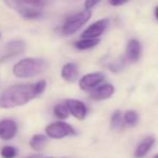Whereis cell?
<instances>
[{"label":"cell","instance_id":"obj_1","mask_svg":"<svg viewBox=\"0 0 158 158\" xmlns=\"http://www.w3.org/2000/svg\"><path fill=\"white\" fill-rule=\"evenodd\" d=\"M45 88V80H40L35 84H15L9 87L0 93V108H13L25 105L41 95Z\"/></svg>","mask_w":158,"mask_h":158},{"label":"cell","instance_id":"obj_2","mask_svg":"<svg viewBox=\"0 0 158 158\" xmlns=\"http://www.w3.org/2000/svg\"><path fill=\"white\" fill-rule=\"evenodd\" d=\"M48 63L39 57H26L19 61L13 67V74L17 78H30L38 76L46 70Z\"/></svg>","mask_w":158,"mask_h":158},{"label":"cell","instance_id":"obj_3","mask_svg":"<svg viewBox=\"0 0 158 158\" xmlns=\"http://www.w3.org/2000/svg\"><path fill=\"white\" fill-rule=\"evenodd\" d=\"M9 7L15 10L19 15L25 20H38L43 16L42 8L45 3L44 2H30V1H6Z\"/></svg>","mask_w":158,"mask_h":158},{"label":"cell","instance_id":"obj_4","mask_svg":"<svg viewBox=\"0 0 158 158\" xmlns=\"http://www.w3.org/2000/svg\"><path fill=\"white\" fill-rule=\"evenodd\" d=\"M90 16H92V11L90 10H83L81 12L77 13V14L71 15L64 23L61 33L64 36H70V35L74 34L84 24H86L89 21Z\"/></svg>","mask_w":158,"mask_h":158},{"label":"cell","instance_id":"obj_5","mask_svg":"<svg viewBox=\"0 0 158 158\" xmlns=\"http://www.w3.org/2000/svg\"><path fill=\"white\" fill-rule=\"evenodd\" d=\"M45 133L48 138L59 140L66 137L74 135L77 132H75V129L71 124L64 121H57L48 124L45 128Z\"/></svg>","mask_w":158,"mask_h":158},{"label":"cell","instance_id":"obj_6","mask_svg":"<svg viewBox=\"0 0 158 158\" xmlns=\"http://www.w3.org/2000/svg\"><path fill=\"white\" fill-rule=\"evenodd\" d=\"M109 26V20L102 19L99 21L93 23L90 26H88L83 33H82V38L83 39H98L104 33L106 27Z\"/></svg>","mask_w":158,"mask_h":158},{"label":"cell","instance_id":"obj_7","mask_svg":"<svg viewBox=\"0 0 158 158\" xmlns=\"http://www.w3.org/2000/svg\"><path fill=\"white\" fill-rule=\"evenodd\" d=\"M104 80V75L102 73H90V74L84 75L81 79H80V88L84 91H92L93 89L97 88L100 86L102 81Z\"/></svg>","mask_w":158,"mask_h":158},{"label":"cell","instance_id":"obj_8","mask_svg":"<svg viewBox=\"0 0 158 158\" xmlns=\"http://www.w3.org/2000/svg\"><path fill=\"white\" fill-rule=\"evenodd\" d=\"M66 106L69 111V114L74 116L77 119L83 120L87 115V107L83 102L79 100L69 99L66 101Z\"/></svg>","mask_w":158,"mask_h":158},{"label":"cell","instance_id":"obj_9","mask_svg":"<svg viewBox=\"0 0 158 158\" xmlns=\"http://www.w3.org/2000/svg\"><path fill=\"white\" fill-rule=\"evenodd\" d=\"M17 124L13 119L0 120V139L4 141L13 139L16 135Z\"/></svg>","mask_w":158,"mask_h":158},{"label":"cell","instance_id":"obj_10","mask_svg":"<svg viewBox=\"0 0 158 158\" xmlns=\"http://www.w3.org/2000/svg\"><path fill=\"white\" fill-rule=\"evenodd\" d=\"M115 89L113 84H100L97 88L93 89L89 93L90 99L96 100V101H101V100H106L111 97L114 93Z\"/></svg>","mask_w":158,"mask_h":158},{"label":"cell","instance_id":"obj_11","mask_svg":"<svg viewBox=\"0 0 158 158\" xmlns=\"http://www.w3.org/2000/svg\"><path fill=\"white\" fill-rule=\"evenodd\" d=\"M155 138L153 135H148L143 140L140 141L135 151V158H143L151 151L153 145L155 144Z\"/></svg>","mask_w":158,"mask_h":158},{"label":"cell","instance_id":"obj_12","mask_svg":"<svg viewBox=\"0 0 158 158\" xmlns=\"http://www.w3.org/2000/svg\"><path fill=\"white\" fill-rule=\"evenodd\" d=\"M141 55V43L137 39H130L127 43L126 57L130 62H137Z\"/></svg>","mask_w":158,"mask_h":158},{"label":"cell","instance_id":"obj_13","mask_svg":"<svg viewBox=\"0 0 158 158\" xmlns=\"http://www.w3.org/2000/svg\"><path fill=\"white\" fill-rule=\"evenodd\" d=\"M79 76V68L74 63H67L61 68V78L68 82H74Z\"/></svg>","mask_w":158,"mask_h":158},{"label":"cell","instance_id":"obj_14","mask_svg":"<svg viewBox=\"0 0 158 158\" xmlns=\"http://www.w3.org/2000/svg\"><path fill=\"white\" fill-rule=\"evenodd\" d=\"M25 42L23 40H12V41L8 42L6 46V52L8 53V56H12V55H16L19 53H23L25 51Z\"/></svg>","mask_w":158,"mask_h":158},{"label":"cell","instance_id":"obj_15","mask_svg":"<svg viewBox=\"0 0 158 158\" xmlns=\"http://www.w3.org/2000/svg\"><path fill=\"white\" fill-rule=\"evenodd\" d=\"M48 139L44 134H35L30 139L29 145L32 150L35 151H41L43 150L44 146L48 144Z\"/></svg>","mask_w":158,"mask_h":158},{"label":"cell","instance_id":"obj_16","mask_svg":"<svg viewBox=\"0 0 158 158\" xmlns=\"http://www.w3.org/2000/svg\"><path fill=\"white\" fill-rule=\"evenodd\" d=\"M100 42L99 38L98 39H81L75 42V48L79 50H88L90 48H94Z\"/></svg>","mask_w":158,"mask_h":158},{"label":"cell","instance_id":"obj_17","mask_svg":"<svg viewBox=\"0 0 158 158\" xmlns=\"http://www.w3.org/2000/svg\"><path fill=\"white\" fill-rule=\"evenodd\" d=\"M124 124L129 127H133L139 122V115L135 111H127L124 115Z\"/></svg>","mask_w":158,"mask_h":158},{"label":"cell","instance_id":"obj_18","mask_svg":"<svg viewBox=\"0 0 158 158\" xmlns=\"http://www.w3.org/2000/svg\"><path fill=\"white\" fill-rule=\"evenodd\" d=\"M53 112H54V115L57 118L61 120L67 119L69 117V115H70L66 104H57V105H55L54 108H53Z\"/></svg>","mask_w":158,"mask_h":158},{"label":"cell","instance_id":"obj_19","mask_svg":"<svg viewBox=\"0 0 158 158\" xmlns=\"http://www.w3.org/2000/svg\"><path fill=\"white\" fill-rule=\"evenodd\" d=\"M124 124V119L122 116V113L119 111L113 113V115L111 116V127L113 129H121Z\"/></svg>","mask_w":158,"mask_h":158},{"label":"cell","instance_id":"obj_20","mask_svg":"<svg viewBox=\"0 0 158 158\" xmlns=\"http://www.w3.org/2000/svg\"><path fill=\"white\" fill-rule=\"evenodd\" d=\"M1 156L3 158H14L17 155V150L14 146L6 145L1 148Z\"/></svg>","mask_w":158,"mask_h":158},{"label":"cell","instance_id":"obj_21","mask_svg":"<svg viewBox=\"0 0 158 158\" xmlns=\"http://www.w3.org/2000/svg\"><path fill=\"white\" fill-rule=\"evenodd\" d=\"M99 3V1H92V0H87V1H85V3H84V7H85V10H90V9H93L96 4Z\"/></svg>","mask_w":158,"mask_h":158},{"label":"cell","instance_id":"obj_22","mask_svg":"<svg viewBox=\"0 0 158 158\" xmlns=\"http://www.w3.org/2000/svg\"><path fill=\"white\" fill-rule=\"evenodd\" d=\"M126 1H110L111 6H115V7H118V6H123L125 4Z\"/></svg>","mask_w":158,"mask_h":158},{"label":"cell","instance_id":"obj_23","mask_svg":"<svg viewBox=\"0 0 158 158\" xmlns=\"http://www.w3.org/2000/svg\"><path fill=\"white\" fill-rule=\"evenodd\" d=\"M41 156L40 155H30V156H27L26 158H40Z\"/></svg>","mask_w":158,"mask_h":158},{"label":"cell","instance_id":"obj_24","mask_svg":"<svg viewBox=\"0 0 158 158\" xmlns=\"http://www.w3.org/2000/svg\"><path fill=\"white\" fill-rule=\"evenodd\" d=\"M155 17H156L157 21H158V6L155 8Z\"/></svg>","mask_w":158,"mask_h":158},{"label":"cell","instance_id":"obj_25","mask_svg":"<svg viewBox=\"0 0 158 158\" xmlns=\"http://www.w3.org/2000/svg\"><path fill=\"white\" fill-rule=\"evenodd\" d=\"M154 158H158V154H156V155H155V156H154Z\"/></svg>","mask_w":158,"mask_h":158},{"label":"cell","instance_id":"obj_26","mask_svg":"<svg viewBox=\"0 0 158 158\" xmlns=\"http://www.w3.org/2000/svg\"><path fill=\"white\" fill-rule=\"evenodd\" d=\"M0 38H1V33H0Z\"/></svg>","mask_w":158,"mask_h":158},{"label":"cell","instance_id":"obj_27","mask_svg":"<svg viewBox=\"0 0 158 158\" xmlns=\"http://www.w3.org/2000/svg\"><path fill=\"white\" fill-rule=\"evenodd\" d=\"M48 158H51V157H48Z\"/></svg>","mask_w":158,"mask_h":158}]
</instances>
